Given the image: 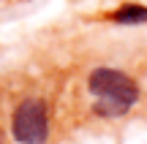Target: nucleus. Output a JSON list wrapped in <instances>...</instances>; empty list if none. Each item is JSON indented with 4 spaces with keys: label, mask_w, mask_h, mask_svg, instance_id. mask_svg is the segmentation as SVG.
Listing matches in <instances>:
<instances>
[{
    "label": "nucleus",
    "mask_w": 147,
    "mask_h": 144,
    "mask_svg": "<svg viewBox=\"0 0 147 144\" xmlns=\"http://www.w3.org/2000/svg\"><path fill=\"white\" fill-rule=\"evenodd\" d=\"M11 136L16 144H47L49 112L41 98H25L11 114Z\"/></svg>",
    "instance_id": "2"
},
{
    "label": "nucleus",
    "mask_w": 147,
    "mask_h": 144,
    "mask_svg": "<svg viewBox=\"0 0 147 144\" xmlns=\"http://www.w3.org/2000/svg\"><path fill=\"white\" fill-rule=\"evenodd\" d=\"M0 144H5V141H3V131H0Z\"/></svg>",
    "instance_id": "4"
},
{
    "label": "nucleus",
    "mask_w": 147,
    "mask_h": 144,
    "mask_svg": "<svg viewBox=\"0 0 147 144\" xmlns=\"http://www.w3.org/2000/svg\"><path fill=\"white\" fill-rule=\"evenodd\" d=\"M87 84H90V95H93V112L106 120L123 117L139 101L136 82L117 68H95Z\"/></svg>",
    "instance_id": "1"
},
{
    "label": "nucleus",
    "mask_w": 147,
    "mask_h": 144,
    "mask_svg": "<svg viewBox=\"0 0 147 144\" xmlns=\"http://www.w3.org/2000/svg\"><path fill=\"white\" fill-rule=\"evenodd\" d=\"M109 19L117 22V25H142V22H147V8L144 5H136V3H128L123 8H117Z\"/></svg>",
    "instance_id": "3"
}]
</instances>
